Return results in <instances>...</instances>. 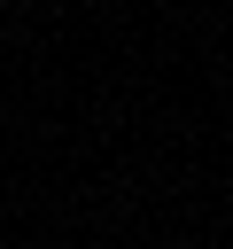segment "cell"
Listing matches in <instances>:
<instances>
[]
</instances>
